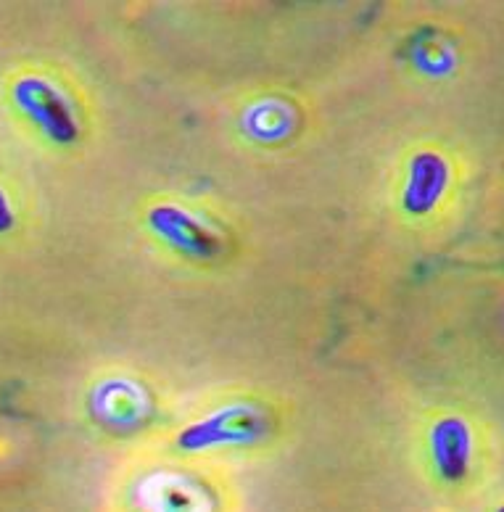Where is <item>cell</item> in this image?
Masks as SVG:
<instances>
[{
  "label": "cell",
  "mask_w": 504,
  "mask_h": 512,
  "mask_svg": "<svg viewBox=\"0 0 504 512\" xmlns=\"http://www.w3.org/2000/svg\"><path fill=\"white\" fill-rule=\"evenodd\" d=\"M433 457L439 465L441 476L449 481L465 476L470 457V433L468 425L457 417H446L433 428Z\"/></svg>",
  "instance_id": "cell-2"
},
{
  "label": "cell",
  "mask_w": 504,
  "mask_h": 512,
  "mask_svg": "<svg viewBox=\"0 0 504 512\" xmlns=\"http://www.w3.org/2000/svg\"><path fill=\"white\" fill-rule=\"evenodd\" d=\"M11 109L53 146H74L82 138L80 111L66 85L45 72H19L8 85Z\"/></svg>",
  "instance_id": "cell-1"
},
{
  "label": "cell",
  "mask_w": 504,
  "mask_h": 512,
  "mask_svg": "<svg viewBox=\"0 0 504 512\" xmlns=\"http://www.w3.org/2000/svg\"><path fill=\"white\" fill-rule=\"evenodd\" d=\"M259 428L256 417L246 410H230L209 420L206 425H196L183 436L185 447H206V444H220V441L251 439Z\"/></svg>",
  "instance_id": "cell-4"
},
{
  "label": "cell",
  "mask_w": 504,
  "mask_h": 512,
  "mask_svg": "<svg viewBox=\"0 0 504 512\" xmlns=\"http://www.w3.org/2000/svg\"><path fill=\"white\" fill-rule=\"evenodd\" d=\"M499 512H504V507H502V510H499Z\"/></svg>",
  "instance_id": "cell-7"
},
{
  "label": "cell",
  "mask_w": 504,
  "mask_h": 512,
  "mask_svg": "<svg viewBox=\"0 0 504 512\" xmlns=\"http://www.w3.org/2000/svg\"><path fill=\"white\" fill-rule=\"evenodd\" d=\"M446 185V164L433 154H420L410 167V180H407V209L415 214H423L433 209L439 201Z\"/></svg>",
  "instance_id": "cell-3"
},
{
  "label": "cell",
  "mask_w": 504,
  "mask_h": 512,
  "mask_svg": "<svg viewBox=\"0 0 504 512\" xmlns=\"http://www.w3.org/2000/svg\"><path fill=\"white\" fill-rule=\"evenodd\" d=\"M154 225L159 227L161 233L169 235L177 246H183L193 254H209L212 251V235L185 214L172 212V209H159V212H154Z\"/></svg>",
  "instance_id": "cell-5"
},
{
  "label": "cell",
  "mask_w": 504,
  "mask_h": 512,
  "mask_svg": "<svg viewBox=\"0 0 504 512\" xmlns=\"http://www.w3.org/2000/svg\"><path fill=\"white\" fill-rule=\"evenodd\" d=\"M16 225V212L14 204H11V198H8L6 188L0 185V235L11 233Z\"/></svg>",
  "instance_id": "cell-6"
}]
</instances>
